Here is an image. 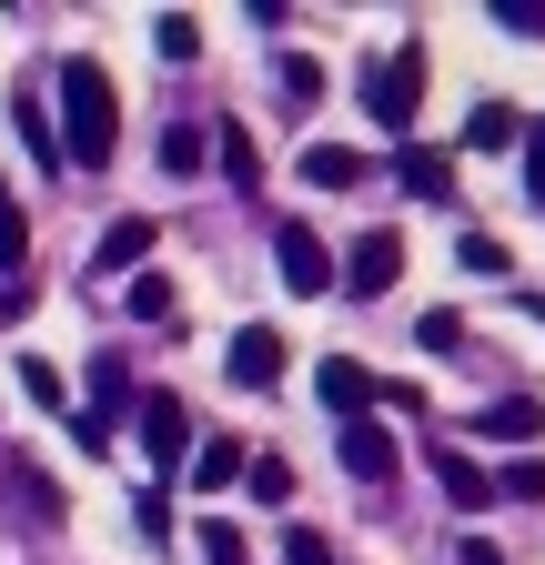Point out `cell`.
Instances as JSON below:
<instances>
[{"instance_id": "cell-13", "label": "cell", "mask_w": 545, "mask_h": 565, "mask_svg": "<svg viewBox=\"0 0 545 565\" xmlns=\"http://www.w3.org/2000/svg\"><path fill=\"white\" fill-rule=\"evenodd\" d=\"M344 475L354 484H394V435L384 424H344Z\"/></svg>"}, {"instance_id": "cell-35", "label": "cell", "mask_w": 545, "mask_h": 565, "mask_svg": "<svg viewBox=\"0 0 545 565\" xmlns=\"http://www.w3.org/2000/svg\"><path fill=\"white\" fill-rule=\"evenodd\" d=\"M464 565H505V555H495V545H485V535H474V545H464Z\"/></svg>"}, {"instance_id": "cell-15", "label": "cell", "mask_w": 545, "mask_h": 565, "mask_svg": "<svg viewBox=\"0 0 545 565\" xmlns=\"http://www.w3.org/2000/svg\"><path fill=\"white\" fill-rule=\"evenodd\" d=\"M11 505H21V515H31V525H61V515H72V505H61V484H51V475H41V465H31V455H21V465H11Z\"/></svg>"}, {"instance_id": "cell-7", "label": "cell", "mask_w": 545, "mask_h": 565, "mask_svg": "<svg viewBox=\"0 0 545 565\" xmlns=\"http://www.w3.org/2000/svg\"><path fill=\"white\" fill-rule=\"evenodd\" d=\"M272 253H284V282H293V294H333V253H323L303 223H284V233H272Z\"/></svg>"}, {"instance_id": "cell-30", "label": "cell", "mask_w": 545, "mask_h": 565, "mask_svg": "<svg viewBox=\"0 0 545 565\" xmlns=\"http://www.w3.org/2000/svg\"><path fill=\"white\" fill-rule=\"evenodd\" d=\"M495 494H525V505H535V494H545V465H535V455H525V465H505V475H495Z\"/></svg>"}, {"instance_id": "cell-4", "label": "cell", "mask_w": 545, "mask_h": 565, "mask_svg": "<svg viewBox=\"0 0 545 565\" xmlns=\"http://www.w3.org/2000/svg\"><path fill=\"white\" fill-rule=\"evenodd\" d=\"M394 273H404V233H364L354 253H344V273H333V282H344V294H394Z\"/></svg>"}, {"instance_id": "cell-29", "label": "cell", "mask_w": 545, "mask_h": 565, "mask_svg": "<svg viewBox=\"0 0 545 565\" xmlns=\"http://www.w3.org/2000/svg\"><path fill=\"white\" fill-rule=\"evenodd\" d=\"M455 263H464V273H505V243H495V233H464Z\"/></svg>"}, {"instance_id": "cell-10", "label": "cell", "mask_w": 545, "mask_h": 565, "mask_svg": "<svg viewBox=\"0 0 545 565\" xmlns=\"http://www.w3.org/2000/svg\"><path fill=\"white\" fill-rule=\"evenodd\" d=\"M303 182L313 192H354V182H374V162L354 152V141H313V152H303Z\"/></svg>"}, {"instance_id": "cell-32", "label": "cell", "mask_w": 545, "mask_h": 565, "mask_svg": "<svg viewBox=\"0 0 545 565\" xmlns=\"http://www.w3.org/2000/svg\"><path fill=\"white\" fill-rule=\"evenodd\" d=\"M111 435H121V424H101V414H72V445H82V455H111Z\"/></svg>"}, {"instance_id": "cell-26", "label": "cell", "mask_w": 545, "mask_h": 565, "mask_svg": "<svg viewBox=\"0 0 545 565\" xmlns=\"http://www.w3.org/2000/svg\"><path fill=\"white\" fill-rule=\"evenodd\" d=\"M21 394H31V404H61V364H41V353H21Z\"/></svg>"}, {"instance_id": "cell-33", "label": "cell", "mask_w": 545, "mask_h": 565, "mask_svg": "<svg viewBox=\"0 0 545 565\" xmlns=\"http://www.w3.org/2000/svg\"><path fill=\"white\" fill-rule=\"evenodd\" d=\"M525 192L545 202V131H525Z\"/></svg>"}, {"instance_id": "cell-28", "label": "cell", "mask_w": 545, "mask_h": 565, "mask_svg": "<svg viewBox=\"0 0 545 565\" xmlns=\"http://www.w3.org/2000/svg\"><path fill=\"white\" fill-rule=\"evenodd\" d=\"M131 525H142V535H152V545H162V535H172V505H162V494H152V484H142V494H131Z\"/></svg>"}, {"instance_id": "cell-3", "label": "cell", "mask_w": 545, "mask_h": 565, "mask_svg": "<svg viewBox=\"0 0 545 565\" xmlns=\"http://www.w3.org/2000/svg\"><path fill=\"white\" fill-rule=\"evenodd\" d=\"M223 374H233V394L284 384V333H272V323H243V333H233V353H223Z\"/></svg>"}, {"instance_id": "cell-22", "label": "cell", "mask_w": 545, "mask_h": 565, "mask_svg": "<svg viewBox=\"0 0 545 565\" xmlns=\"http://www.w3.org/2000/svg\"><path fill=\"white\" fill-rule=\"evenodd\" d=\"M243 475H253V494H263V505H293V465H284V455H253Z\"/></svg>"}, {"instance_id": "cell-12", "label": "cell", "mask_w": 545, "mask_h": 565, "mask_svg": "<svg viewBox=\"0 0 545 565\" xmlns=\"http://www.w3.org/2000/svg\"><path fill=\"white\" fill-rule=\"evenodd\" d=\"M435 484L455 494V505H464V515H485V505H495V475H485V465H474V455H455V445H435Z\"/></svg>"}, {"instance_id": "cell-20", "label": "cell", "mask_w": 545, "mask_h": 565, "mask_svg": "<svg viewBox=\"0 0 545 565\" xmlns=\"http://www.w3.org/2000/svg\"><path fill=\"white\" fill-rule=\"evenodd\" d=\"M323 102V61L313 51H284V111H313Z\"/></svg>"}, {"instance_id": "cell-34", "label": "cell", "mask_w": 545, "mask_h": 565, "mask_svg": "<svg viewBox=\"0 0 545 565\" xmlns=\"http://www.w3.org/2000/svg\"><path fill=\"white\" fill-rule=\"evenodd\" d=\"M21 303H31V282L11 273V282H0V323H21Z\"/></svg>"}, {"instance_id": "cell-18", "label": "cell", "mask_w": 545, "mask_h": 565, "mask_svg": "<svg viewBox=\"0 0 545 565\" xmlns=\"http://www.w3.org/2000/svg\"><path fill=\"white\" fill-rule=\"evenodd\" d=\"M202 162H213V131H202V121H172V131H162V172L182 182V172H202Z\"/></svg>"}, {"instance_id": "cell-9", "label": "cell", "mask_w": 545, "mask_h": 565, "mask_svg": "<svg viewBox=\"0 0 545 565\" xmlns=\"http://www.w3.org/2000/svg\"><path fill=\"white\" fill-rule=\"evenodd\" d=\"M152 243H162V223H152V212H121V223L92 243V263H101V273H142V253H152Z\"/></svg>"}, {"instance_id": "cell-21", "label": "cell", "mask_w": 545, "mask_h": 565, "mask_svg": "<svg viewBox=\"0 0 545 565\" xmlns=\"http://www.w3.org/2000/svg\"><path fill=\"white\" fill-rule=\"evenodd\" d=\"M152 51H162V61H192V51H202V21H192V11H162V21H152Z\"/></svg>"}, {"instance_id": "cell-6", "label": "cell", "mask_w": 545, "mask_h": 565, "mask_svg": "<svg viewBox=\"0 0 545 565\" xmlns=\"http://www.w3.org/2000/svg\"><path fill=\"white\" fill-rule=\"evenodd\" d=\"M313 384H323V404L344 414V424H364V404L384 394V384H374V374L354 364V353H323V364H313Z\"/></svg>"}, {"instance_id": "cell-8", "label": "cell", "mask_w": 545, "mask_h": 565, "mask_svg": "<svg viewBox=\"0 0 545 565\" xmlns=\"http://www.w3.org/2000/svg\"><path fill=\"white\" fill-rule=\"evenodd\" d=\"M142 445H152V465H182V455H192V414H182V394H142Z\"/></svg>"}, {"instance_id": "cell-2", "label": "cell", "mask_w": 545, "mask_h": 565, "mask_svg": "<svg viewBox=\"0 0 545 565\" xmlns=\"http://www.w3.org/2000/svg\"><path fill=\"white\" fill-rule=\"evenodd\" d=\"M364 102H374V121H384V131H415V102H425V41H394V51L374 61Z\"/></svg>"}, {"instance_id": "cell-31", "label": "cell", "mask_w": 545, "mask_h": 565, "mask_svg": "<svg viewBox=\"0 0 545 565\" xmlns=\"http://www.w3.org/2000/svg\"><path fill=\"white\" fill-rule=\"evenodd\" d=\"M415 343H435V353H455V343H464V313H425V323H415Z\"/></svg>"}, {"instance_id": "cell-19", "label": "cell", "mask_w": 545, "mask_h": 565, "mask_svg": "<svg viewBox=\"0 0 545 565\" xmlns=\"http://www.w3.org/2000/svg\"><path fill=\"white\" fill-rule=\"evenodd\" d=\"M243 465H253V455H243L233 435H213V445H202V455H192V484H202V494H223V484H233Z\"/></svg>"}, {"instance_id": "cell-17", "label": "cell", "mask_w": 545, "mask_h": 565, "mask_svg": "<svg viewBox=\"0 0 545 565\" xmlns=\"http://www.w3.org/2000/svg\"><path fill=\"white\" fill-rule=\"evenodd\" d=\"M525 141V121L505 111V102H474V121H464V152H515Z\"/></svg>"}, {"instance_id": "cell-27", "label": "cell", "mask_w": 545, "mask_h": 565, "mask_svg": "<svg viewBox=\"0 0 545 565\" xmlns=\"http://www.w3.org/2000/svg\"><path fill=\"white\" fill-rule=\"evenodd\" d=\"M284 565H333V545L313 525H284Z\"/></svg>"}, {"instance_id": "cell-1", "label": "cell", "mask_w": 545, "mask_h": 565, "mask_svg": "<svg viewBox=\"0 0 545 565\" xmlns=\"http://www.w3.org/2000/svg\"><path fill=\"white\" fill-rule=\"evenodd\" d=\"M111 141H121V92L92 51L61 61V162L72 172H111Z\"/></svg>"}, {"instance_id": "cell-11", "label": "cell", "mask_w": 545, "mask_h": 565, "mask_svg": "<svg viewBox=\"0 0 545 565\" xmlns=\"http://www.w3.org/2000/svg\"><path fill=\"white\" fill-rule=\"evenodd\" d=\"M474 435H485V445H535V435H545V404H535V394H505V404L474 414Z\"/></svg>"}, {"instance_id": "cell-23", "label": "cell", "mask_w": 545, "mask_h": 565, "mask_svg": "<svg viewBox=\"0 0 545 565\" xmlns=\"http://www.w3.org/2000/svg\"><path fill=\"white\" fill-rule=\"evenodd\" d=\"M192 545H202V565H243V535H233L223 515H202V525H192Z\"/></svg>"}, {"instance_id": "cell-14", "label": "cell", "mask_w": 545, "mask_h": 565, "mask_svg": "<svg viewBox=\"0 0 545 565\" xmlns=\"http://www.w3.org/2000/svg\"><path fill=\"white\" fill-rule=\"evenodd\" d=\"M11 121H21V141H31V172H61V131H51V102L21 82L11 92Z\"/></svg>"}, {"instance_id": "cell-25", "label": "cell", "mask_w": 545, "mask_h": 565, "mask_svg": "<svg viewBox=\"0 0 545 565\" xmlns=\"http://www.w3.org/2000/svg\"><path fill=\"white\" fill-rule=\"evenodd\" d=\"M92 394H101V404H92L101 424H111V414H121V394H131V384H121V353H111V343H101V364H92Z\"/></svg>"}, {"instance_id": "cell-24", "label": "cell", "mask_w": 545, "mask_h": 565, "mask_svg": "<svg viewBox=\"0 0 545 565\" xmlns=\"http://www.w3.org/2000/svg\"><path fill=\"white\" fill-rule=\"evenodd\" d=\"M213 152H223V172H233V182H263V152H253V131H213Z\"/></svg>"}, {"instance_id": "cell-36", "label": "cell", "mask_w": 545, "mask_h": 565, "mask_svg": "<svg viewBox=\"0 0 545 565\" xmlns=\"http://www.w3.org/2000/svg\"><path fill=\"white\" fill-rule=\"evenodd\" d=\"M525 313H535V323H545V294H525Z\"/></svg>"}, {"instance_id": "cell-16", "label": "cell", "mask_w": 545, "mask_h": 565, "mask_svg": "<svg viewBox=\"0 0 545 565\" xmlns=\"http://www.w3.org/2000/svg\"><path fill=\"white\" fill-rule=\"evenodd\" d=\"M121 303H131V323H172L182 282H172V273H131V282H121Z\"/></svg>"}, {"instance_id": "cell-5", "label": "cell", "mask_w": 545, "mask_h": 565, "mask_svg": "<svg viewBox=\"0 0 545 565\" xmlns=\"http://www.w3.org/2000/svg\"><path fill=\"white\" fill-rule=\"evenodd\" d=\"M394 182L415 192V202H445L455 192V152H445V141H404V152H394Z\"/></svg>"}]
</instances>
